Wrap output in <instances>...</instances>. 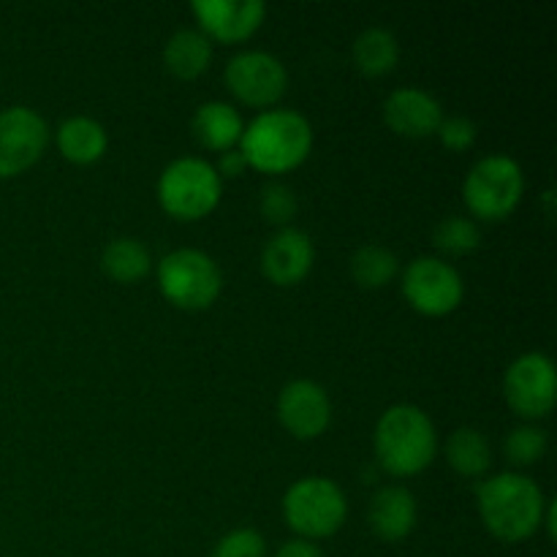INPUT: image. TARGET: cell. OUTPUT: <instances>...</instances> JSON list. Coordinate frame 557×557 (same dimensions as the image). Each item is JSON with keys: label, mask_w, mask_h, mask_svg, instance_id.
Instances as JSON below:
<instances>
[{"label": "cell", "mask_w": 557, "mask_h": 557, "mask_svg": "<svg viewBox=\"0 0 557 557\" xmlns=\"http://www.w3.org/2000/svg\"><path fill=\"white\" fill-rule=\"evenodd\" d=\"M476 504L484 528L506 544L531 539L542 528L547 509L542 487L531 476L511 471L484 479L476 490Z\"/></svg>", "instance_id": "6da1fadb"}, {"label": "cell", "mask_w": 557, "mask_h": 557, "mask_svg": "<svg viewBox=\"0 0 557 557\" xmlns=\"http://www.w3.org/2000/svg\"><path fill=\"white\" fill-rule=\"evenodd\" d=\"M313 147V128L297 109H261L243 128L239 152L248 166L267 174L297 169Z\"/></svg>", "instance_id": "7a4b0ae2"}, {"label": "cell", "mask_w": 557, "mask_h": 557, "mask_svg": "<svg viewBox=\"0 0 557 557\" xmlns=\"http://www.w3.org/2000/svg\"><path fill=\"white\" fill-rule=\"evenodd\" d=\"M375 457L395 476H413L433 462L438 449L435 424L411 403H400L381 413L375 424Z\"/></svg>", "instance_id": "3957f363"}, {"label": "cell", "mask_w": 557, "mask_h": 557, "mask_svg": "<svg viewBox=\"0 0 557 557\" xmlns=\"http://www.w3.org/2000/svg\"><path fill=\"white\" fill-rule=\"evenodd\" d=\"M223 194V180L215 163L199 156L174 158L158 177V201L180 221H199L210 215Z\"/></svg>", "instance_id": "277c9868"}, {"label": "cell", "mask_w": 557, "mask_h": 557, "mask_svg": "<svg viewBox=\"0 0 557 557\" xmlns=\"http://www.w3.org/2000/svg\"><path fill=\"white\" fill-rule=\"evenodd\" d=\"M522 194H525V174L520 163L506 152L479 158L462 183V199L468 210L484 221H504L520 205Z\"/></svg>", "instance_id": "5b68a950"}, {"label": "cell", "mask_w": 557, "mask_h": 557, "mask_svg": "<svg viewBox=\"0 0 557 557\" xmlns=\"http://www.w3.org/2000/svg\"><path fill=\"white\" fill-rule=\"evenodd\" d=\"M283 517L299 539H326L343 528L348 500L332 479L305 476L283 495Z\"/></svg>", "instance_id": "8992f818"}, {"label": "cell", "mask_w": 557, "mask_h": 557, "mask_svg": "<svg viewBox=\"0 0 557 557\" xmlns=\"http://www.w3.org/2000/svg\"><path fill=\"white\" fill-rule=\"evenodd\" d=\"M158 286L177 308L205 310L221 297L223 272L205 250L177 248L158 261Z\"/></svg>", "instance_id": "52a82bcc"}, {"label": "cell", "mask_w": 557, "mask_h": 557, "mask_svg": "<svg viewBox=\"0 0 557 557\" xmlns=\"http://www.w3.org/2000/svg\"><path fill=\"white\" fill-rule=\"evenodd\" d=\"M403 297L424 315H446L466 297V283L449 261L417 256L403 272Z\"/></svg>", "instance_id": "ba28073f"}, {"label": "cell", "mask_w": 557, "mask_h": 557, "mask_svg": "<svg viewBox=\"0 0 557 557\" xmlns=\"http://www.w3.org/2000/svg\"><path fill=\"white\" fill-rule=\"evenodd\" d=\"M506 403L522 419H544L555 408L557 375L547 354L528 351L509 364L504 375Z\"/></svg>", "instance_id": "9c48e42d"}, {"label": "cell", "mask_w": 557, "mask_h": 557, "mask_svg": "<svg viewBox=\"0 0 557 557\" xmlns=\"http://www.w3.org/2000/svg\"><path fill=\"white\" fill-rule=\"evenodd\" d=\"M226 87L250 107H275L288 87V71L264 49H243L232 54L223 71Z\"/></svg>", "instance_id": "30bf717a"}, {"label": "cell", "mask_w": 557, "mask_h": 557, "mask_svg": "<svg viewBox=\"0 0 557 557\" xmlns=\"http://www.w3.org/2000/svg\"><path fill=\"white\" fill-rule=\"evenodd\" d=\"M49 145V125L36 109H0V177H16L44 156Z\"/></svg>", "instance_id": "8fae6325"}, {"label": "cell", "mask_w": 557, "mask_h": 557, "mask_svg": "<svg viewBox=\"0 0 557 557\" xmlns=\"http://www.w3.org/2000/svg\"><path fill=\"white\" fill-rule=\"evenodd\" d=\"M277 419L294 438L313 441L330 428L332 400L324 386L315 381H288L277 395Z\"/></svg>", "instance_id": "7c38bea8"}, {"label": "cell", "mask_w": 557, "mask_h": 557, "mask_svg": "<svg viewBox=\"0 0 557 557\" xmlns=\"http://www.w3.org/2000/svg\"><path fill=\"white\" fill-rule=\"evenodd\" d=\"M313 239L297 226L277 228L264 243V250H261V270L275 286H297L313 270Z\"/></svg>", "instance_id": "4fadbf2b"}, {"label": "cell", "mask_w": 557, "mask_h": 557, "mask_svg": "<svg viewBox=\"0 0 557 557\" xmlns=\"http://www.w3.org/2000/svg\"><path fill=\"white\" fill-rule=\"evenodd\" d=\"M194 14L201 33H210L218 41H245L261 27L267 16V3L261 0H196Z\"/></svg>", "instance_id": "5bb4252c"}, {"label": "cell", "mask_w": 557, "mask_h": 557, "mask_svg": "<svg viewBox=\"0 0 557 557\" xmlns=\"http://www.w3.org/2000/svg\"><path fill=\"white\" fill-rule=\"evenodd\" d=\"M441 120H444V107L433 92L422 87H400L392 90L384 101V123L408 139L433 136Z\"/></svg>", "instance_id": "9a60e30c"}, {"label": "cell", "mask_w": 557, "mask_h": 557, "mask_svg": "<svg viewBox=\"0 0 557 557\" xmlns=\"http://www.w3.org/2000/svg\"><path fill=\"white\" fill-rule=\"evenodd\" d=\"M419 509L417 498L411 490L400 487V484H389V487L375 490L368 506V522L370 531L381 539V542H403L411 536L417 528Z\"/></svg>", "instance_id": "2e32d148"}, {"label": "cell", "mask_w": 557, "mask_h": 557, "mask_svg": "<svg viewBox=\"0 0 557 557\" xmlns=\"http://www.w3.org/2000/svg\"><path fill=\"white\" fill-rule=\"evenodd\" d=\"M243 117L237 109L226 101H205L196 107L194 117H190V131H194L196 141L207 150L226 152L239 145L243 136Z\"/></svg>", "instance_id": "e0dca14e"}, {"label": "cell", "mask_w": 557, "mask_h": 557, "mask_svg": "<svg viewBox=\"0 0 557 557\" xmlns=\"http://www.w3.org/2000/svg\"><path fill=\"white\" fill-rule=\"evenodd\" d=\"M212 60V44L210 36H205L196 27H183V30L172 33L169 41L163 44V63L180 79H194V76L205 74V69Z\"/></svg>", "instance_id": "ac0fdd59"}, {"label": "cell", "mask_w": 557, "mask_h": 557, "mask_svg": "<svg viewBox=\"0 0 557 557\" xmlns=\"http://www.w3.org/2000/svg\"><path fill=\"white\" fill-rule=\"evenodd\" d=\"M58 147L71 163H92L107 152V131L96 117L74 114L60 123Z\"/></svg>", "instance_id": "d6986e66"}, {"label": "cell", "mask_w": 557, "mask_h": 557, "mask_svg": "<svg viewBox=\"0 0 557 557\" xmlns=\"http://www.w3.org/2000/svg\"><path fill=\"white\" fill-rule=\"evenodd\" d=\"M446 462L466 479H482L493 466V449L476 428H460L446 441Z\"/></svg>", "instance_id": "ffe728a7"}, {"label": "cell", "mask_w": 557, "mask_h": 557, "mask_svg": "<svg viewBox=\"0 0 557 557\" xmlns=\"http://www.w3.org/2000/svg\"><path fill=\"white\" fill-rule=\"evenodd\" d=\"M400 60V41L386 27H368L354 38V63L362 74H389Z\"/></svg>", "instance_id": "44dd1931"}, {"label": "cell", "mask_w": 557, "mask_h": 557, "mask_svg": "<svg viewBox=\"0 0 557 557\" xmlns=\"http://www.w3.org/2000/svg\"><path fill=\"white\" fill-rule=\"evenodd\" d=\"M101 267L117 283H136L150 272L152 256L145 243L134 237H114L101 253Z\"/></svg>", "instance_id": "7402d4cb"}, {"label": "cell", "mask_w": 557, "mask_h": 557, "mask_svg": "<svg viewBox=\"0 0 557 557\" xmlns=\"http://www.w3.org/2000/svg\"><path fill=\"white\" fill-rule=\"evenodd\" d=\"M400 272V259L395 256V250H389L386 245L368 243L362 248L354 250L351 256V275L354 281L362 288H384Z\"/></svg>", "instance_id": "603a6c76"}, {"label": "cell", "mask_w": 557, "mask_h": 557, "mask_svg": "<svg viewBox=\"0 0 557 557\" xmlns=\"http://www.w3.org/2000/svg\"><path fill=\"white\" fill-rule=\"evenodd\" d=\"M433 243L446 256H466L482 245V232L476 221L466 215H449L435 226Z\"/></svg>", "instance_id": "cb8c5ba5"}, {"label": "cell", "mask_w": 557, "mask_h": 557, "mask_svg": "<svg viewBox=\"0 0 557 557\" xmlns=\"http://www.w3.org/2000/svg\"><path fill=\"white\" fill-rule=\"evenodd\" d=\"M506 460L515 466H533L547 455V433L536 424H522L515 428L504 441Z\"/></svg>", "instance_id": "d4e9b609"}, {"label": "cell", "mask_w": 557, "mask_h": 557, "mask_svg": "<svg viewBox=\"0 0 557 557\" xmlns=\"http://www.w3.org/2000/svg\"><path fill=\"white\" fill-rule=\"evenodd\" d=\"M297 194L286 183H281V180H270L261 188L259 210L264 215V221L272 223V226L286 228L292 223V218L297 215Z\"/></svg>", "instance_id": "484cf974"}, {"label": "cell", "mask_w": 557, "mask_h": 557, "mask_svg": "<svg viewBox=\"0 0 557 557\" xmlns=\"http://www.w3.org/2000/svg\"><path fill=\"white\" fill-rule=\"evenodd\" d=\"M210 557H267V542L253 528H237L215 544Z\"/></svg>", "instance_id": "4316f807"}, {"label": "cell", "mask_w": 557, "mask_h": 557, "mask_svg": "<svg viewBox=\"0 0 557 557\" xmlns=\"http://www.w3.org/2000/svg\"><path fill=\"white\" fill-rule=\"evenodd\" d=\"M438 139L446 150L462 152L468 147H473L476 141V123L471 117H462V114H451V117H444L438 125Z\"/></svg>", "instance_id": "83f0119b"}, {"label": "cell", "mask_w": 557, "mask_h": 557, "mask_svg": "<svg viewBox=\"0 0 557 557\" xmlns=\"http://www.w3.org/2000/svg\"><path fill=\"white\" fill-rule=\"evenodd\" d=\"M245 166H248V161H245L243 152L226 150V152H221V161H218L215 172L221 174V177H239V174L245 172Z\"/></svg>", "instance_id": "f1b7e54d"}, {"label": "cell", "mask_w": 557, "mask_h": 557, "mask_svg": "<svg viewBox=\"0 0 557 557\" xmlns=\"http://www.w3.org/2000/svg\"><path fill=\"white\" fill-rule=\"evenodd\" d=\"M275 557H324V555H321V549L315 547L313 542H305V539H292V542H286L281 549H277Z\"/></svg>", "instance_id": "f546056e"}]
</instances>
